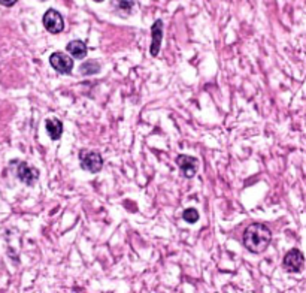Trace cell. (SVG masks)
Masks as SVG:
<instances>
[{
  "instance_id": "13",
  "label": "cell",
  "mask_w": 306,
  "mask_h": 293,
  "mask_svg": "<svg viewBox=\"0 0 306 293\" xmlns=\"http://www.w3.org/2000/svg\"><path fill=\"white\" fill-rule=\"evenodd\" d=\"M182 219L188 223H196L199 220V211L196 208H187L182 214Z\"/></svg>"
},
{
  "instance_id": "2",
  "label": "cell",
  "mask_w": 306,
  "mask_h": 293,
  "mask_svg": "<svg viewBox=\"0 0 306 293\" xmlns=\"http://www.w3.org/2000/svg\"><path fill=\"white\" fill-rule=\"evenodd\" d=\"M79 163H81V168L84 171L91 172V174H96L103 168V158L100 156V153H97V151L82 150L79 153Z\"/></svg>"
},
{
  "instance_id": "9",
  "label": "cell",
  "mask_w": 306,
  "mask_h": 293,
  "mask_svg": "<svg viewBox=\"0 0 306 293\" xmlns=\"http://www.w3.org/2000/svg\"><path fill=\"white\" fill-rule=\"evenodd\" d=\"M45 127H46V132L52 141L60 139L63 135V123L59 118H48L45 121Z\"/></svg>"
},
{
  "instance_id": "4",
  "label": "cell",
  "mask_w": 306,
  "mask_h": 293,
  "mask_svg": "<svg viewBox=\"0 0 306 293\" xmlns=\"http://www.w3.org/2000/svg\"><path fill=\"white\" fill-rule=\"evenodd\" d=\"M303 265H305V257H303L300 250L293 248L285 254L284 262H283V267H284L285 271L297 274V272L303 270Z\"/></svg>"
},
{
  "instance_id": "1",
  "label": "cell",
  "mask_w": 306,
  "mask_h": 293,
  "mask_svg": "<svg viewBox=\"0 0 306 293\" xmlns=\"http://www.w3.org/2000/svg\"><path fill=\"white\" fill-rule=\"evenodd\" d=\"M270 239H272L270 229L267 226L254 223V225H249L245 229L242 243H243V247L248 251L257 254V253H263L266 248L269 247Z\"/></svg>"
},
{
  "instance_id": "8",
  "label": "cell",
  "mask_w": 306,
  "mask_h": 293,
  "mask_svg": "<svg viewBox=\"0 0 306 293\" xmlns=\"http://www.w3.org/2000/svg\"><path fill=\"white\" fill-rule=\"evenodd\" d=\"M151 46H150V52L153 57H157L158 52H160V45H161V41H163V21L161 20H157L151 27Z\"/></svg>"
},
{
  "instance_id": "6",
  "label": "cell",
  "mask_w": 306,
  "mask_h": 293,
  "mask_svg": "<svg viewBox=\"0 0 306 293\" xmlns=\"http://www.w3.org/2000/svg\"><path fill=\"white\" fill-rule=\"evenodd\" d=\"M176 163L182 172V175L185 178H193L197 174V169H199V160L196 157H191V156H185V154H179L176 157Z\"/></svg>"
},
{
  "instance_id": "11",
  "label": "cell",
  "mask_w": 306,
  "mask_h": 293,
  "mask_svg": "<svg viewBox=\"0 0 306 293\" xmlns=\"http://www.w3.org/2000/svg\"><path fill=\"white\" fill-rule=\"evenodd\" d=\"M112 6L115 8V12L121 17L130 15L131 9L134 6L133 0H112Z\"/></svg>"
},
{
  "instance_id": "14",
  "label": "cell",
  "mask_w": 306,
  "mask_h": 293,
  "mask_svg": "<svg viewBox=\"0 0 306 293\" xmlns=\"http://www.w3.org/2000/svg\"><path fill=\"white\" fill-rule=\"evenodd\" d=\"M18 0H0V5L3 6H14Z\"/></svg>"
},
{
  "instance_id": "12",
  "label": "cell",
  "mask_w": 306,
  "mask_h": 293,
  "mask_svg": "<svg viewBox=\"0 0 306 293\" xmlns=\"http://www.w3.org/2000/svg\"><path fill=\"white\" fill-rule=\"evenodd\" d=\"M100 69H102V66L97 60H88L81 66V73L82 75H96V73L100 72Z\"/></svg>"
},
{
  "instance_id": "10",
  "label": "cell",
  "mask_w": 306,
  "mask_h": 293,
  "mask_svg": "<svg viewBox=\"0 0 306 293\" xmlns=\"http://www.w3.org/2000/svg\"><path fill=\"white\" fill-rule=\"evenodd\" d=\"M67 52L73 57V59H84L87 56V46L82 41H70L67 44Z\"/></svg>"
},
{
  "instance_id": "15",
  "label": "cell",
  "mask_w": 306,
  "mask_h": 293,
  "mask_svg": "<svg viewBox=\"0 0 306 293\" xmlns=\"http://www.w3.org/2000/svg\"><path fill=\"white\" fill-rule=\"evenodd\" d=\"M94 2H97V3H100V2H103V0H94Z\"/></svg>"
},
{
  "instance_id": "3",
  "label": "cell",
  "mask_w": 306,
  "mask_h": 293,
  "mask_svg": "<svg viewBox=\"0 0 306 293\" xmlns=\"http://www.w3.org/2000/svg\"><path fill=\"white\" fill-rule=\"evenodd\" d=\"M44 27L52 35H57V33H62L63 29H65V21H63V17L59 11L55 9H48L44 14Z\"/></svg>"
},
{
  "instance_id": "7",
  "label": "cell",
  "mask_w": 306,
  "mask_h": 293,
  "mask_svg": "<svg viewBox=\"0 0 306 293\" xmlns=\"http://www.w3.org/2000/svg\"><path fill=\"white\" fill-rule=\"evenodd\" d=\"M17 175H18V180L24 182L25 185H33L39 178V171L33 166H29L25 162H21L18 165Z\"/></svg>"
},
{
  "instance_id": "5",
  "label": "cell",
  "mask_w": 306,
  "mask_h": 293,
  "mask_svg": "<svg viewBox=\"0 0 306 293\" xmlns=\"http://www.w3.org/2000/svg\"><path fill=\"white\" fill-rule=\"evenodd\" d=\"M49 63H51V66L55 69L59 73H63V75L72 73V69H73V59L69 57L65 52H62V51L52 52L51 57H49Z\"/></svg>"
}]
</instances>
